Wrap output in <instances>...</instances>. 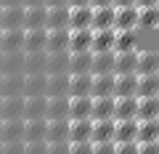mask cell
<instances>
[{
	"mask_svg": "<svg viewBox=\"0 0 159 154\" xmlns=\"http://www.w3.org/2000/svg\"><path fill=\"white\" fill-rule=\"evenodd\" d=\"M159 27V6L138 8V29H157Z\"/></svg>",
	"mask_w": 159,
	"mask_h": 154,
	"instance_id": "obj_39",
	"label": "cell"
},
{
	"mask_svg": "<svg viewBox=\"0 0 159 154\" xmlns=\"http://www.w3.org/2000/svg\"><path fill=\"white\" fill-rule=\"evenodd\" d=\"M69 6H90V0H69Z\"/></svg>",
	"mask_w": 159,
	"mask_h": 154,
	"instance_id": "obj_55",
	"label": "cell"
},
{
	"mask_svg": "<svg viewBox=\"0 0 159 154\" xmlns=\"http://www.w3.org/2000/svg\"><path fill=\"white\" fill-rule=\"evenodd\" d=\"M103 96H114V74H93L90 98H103Z\"/></svg>",
	"mask_w": 159,
	"mask_h": 154,
	"instance_id": "obj_21",
	"label": "cell"
},
{
	"mask_svg": "<svg viewBox=\"0 0 159 154\" xmlns=\"http://www.w3.org/2000/svg\"><path fill=\"white\" fill-rule=\"evenodd\" d=\"M151 6H159V0H135V8H151Z\"/></svg>",
	"mask_w": 159,
	"mask_h": 154,
	"instance_id": "obj_50",
	"label": "cell"
},
{
	"mask_svg": "<svg viewBox=\"0 0 159 154\" xmlns=\"http://www.w3.org/2000/svg\"><path fill=\"white\" fill-rule=\"evenodd\" d=\"M24 154H45V141H34V143H24Z\"/></svg>",
	"mask_w": 159,
	"mask_h": 154,
	"instance_id": "obj_47",
	"label": "cell"
},
{
	"mask_svg": "<svg viewBox=\"0 0 159 154\" xmlns=\"http://www.w3.org/2000/svg\"><path fill=\"white\" fill-rule=\"evenodd\" d=\"M90 120H114V96L93 98V104H90Z\"/></svg>",
	"mask_w": 159,
	"mask_h": 154,
	"instance_id": "obj_20",
	"label": "cell"
},
{
	"mask_svg": "<svg viewBox=\"0 0 159 154\" xmlns=\"http://www.w3.org/2000/svg\"><path fill=\"white\" fill-rule=\"evenodd\" d=\"M24 43V29H0V53H19Z\"/></svg>",
	"mask_w": 159,
	"mask_h": 154,
	"instance_id": "obj_11",
	"label": "cell"
},
{
	"mask_svg": "<svg viewBox=\"0 0 159 154\" xmlns=\"http://www.w3.org/2000/svg\"><path fill=\"white\" fill-rule=\"evenodd\" d=\"M3 74H24V53H3Z\"/></svg>",
	"mask_w": 159,
	"mask_h": 154,
	"instance_id": "obj_37",
	"label": "cell"
},
{
	"mask_svg": "<svg viewBox=\"0 0 159 154\" xmlns=\"http://www.w3.org/2000/svg\"><path fill=\"white\" fill-rule=\"evenodd\" d=\"M114 154H138V141H114Z\"/></svg>",
	"mask_w": 159,
	"mask_h": 154,
	"instance_id": "obj_42",
	"label": "cell"
},
{
	"mask_svg": "<svg viewBox=\"0 0 159 154\" xmlns=\"http://www.w3.org/2000/svg\"><path fill=\"white\" fill-rule=\"evenodd\" d=\"M24 120H0V143H11L21 141Z\"/></svg>",
	"mask_w": 159,
	"mask_h": 154,
	"instance_id": "obj_23",
	"label": "cell"
},
{
	"mask_svg": "<svg viewBox=\"0 0 159 154\" xmlns=\"http://www.w3.org/2000/svg\"><path fill=\"white\" fill-rule=\"evenodd\" d=\"M48 8V6H45ZM45 29H69V6H51L45 11Z\"/></svg>",
	"mask_w": 159,
	"mask_h": 154,
	"instance_id": "obj_6",
	"label": "cell"
},
{
	"mask_svg": "<svg viewBox=\"0 0 159 154\" xmlns=\"http://www.w3.org/2000/svg\"><path fill=\"white\" fill-rule=\"evenodd\" d=\"M45 74H69V53H45Z\"/></svg>",
	"mask_w": 159,
	"mask_h": 154,
	"instance_id": "obj_27",
	"label": "cell"
},
{
	"mask_svg": "<svg viewBox=\"0 0 159 154\" xmlns=\"http://www.w3.org/2000/svg\"><path fill=\"white\" fill-rule=\"evenodd\" d=\"M135 141H159V120H138Z\"/></svg>",
	"mask_w": 159,
	"mask_h": 154,
	"instance_id": "obj_40",
	"label": "cell"
},
{
	"mask_svg": "<svg viewBox=\"0 0 159 154\" xmlns=\"http://www.w3.org/2000/svg\"><path fill=\"white\" fill-rule=\"evenodd\" d=\"M138 138V120H114V141H135Z\"/></svg>",
	"mask_w": 159,
	"mask_h": 154,
	"instance_id": "obj_26",
	"label": "cell"
},
{
	"mask_svg": "<svg viewBox=\"0 0 159 154\" xmlns=\"http://www.w3.org/2000/svg\"><path fill=\"white\" fill-rule=\"evenodd\" d=\"M24 6H0V29H21Z\"/></svg>",
	"mask_w": 159,
	"mask_h": 154,
	"instance_id": "obj_5",
	"label": "cell"
},
{
	"mask_svg": "<svg viewBox=\"0 0 159 154\" xmlns=\"http://www.w3.org/2000/svg\"><path fill=\"white\" fill-rule=\"evenodd\" d=\"M114 120H138V96L114 98Z\"/></svg>",
	"mask_w": 159,
	"mask_h": 154,
	"instance_id": "obj_4",
	"label": "cell"
},
{
	"mask_svg": "<svg viewBox=\"0 0 159 154\" xmlns=\"http://www.w3.org/2000/svg\"><path fill=\"white\" fill-rule=\"evenodd\" d=\"M45 6H24L21 29H45Z\"/></svg>",
	"mask_w": 159,
	"mask_h": 154,
	"instance_id": "obj_18",
	"label": "cell"
},
{
	"mask_svg": "<svg viewBox=\"0 0 159 154\" xmlns=\"http://www.w3.org/2000/svg\"><path fill=\"white\" fill-rule=\"evenodd\" d=\"M103 141H114V120H93L90 143H103Z\"/></svg>",
	"mask_w": 159,
	"mask_h": 154,
	"instance_id": "obj_28",
	"label": "cell"
},
{
	"mask_svg": "<svg viewBox=\"0 0 159 154\" xmlns=\"http://www.w3.org/2000/svg\"><path fill=\"white\" fill-rule=\"evenodd\" d=\"M45 154H69V141H61V143H45Z\"/></svg>",
	"mask_w": 159,
	"mask_h": 154,
	"instance_id": "obj_46",
	"label": "cell"
},
{
	"mask_svg": "<svg viewBox=\"0 0 159 154\" xmlns=\"http://www.w3.org/2000/svg\"><path fill=\"white\" fill-rule=\"evenodd\" d=\"M138 154H159V141H138Z\"/></svg>",
	"mask_w": 159,
	"mask_h": 154,
	"instance_id": "obj_45",
	"label": "cell"
},
{
	"mask_svg": "<svg viewBox=\"0 0 159 154\" xmlns=\"http://www.w3.org/2000/svg\"><path fill=\"white\" fill-rule=\"evenodd\" d=\"M138 96V74H114V98Z\"/></svg>",
	"mask_w": 159,
	"mask_h": 154,
	"instance_id": "obj_14",
	"label": "cell"
},
{
	"mask_svg": "<svg viewBox=\"0 0 159 154\" xmlns=\"http://www.w3.org/2000/svg\"><path fill=\"white\" fill-rule=\"evenodd\" d=\"M24 74H3L0 80V96H21Z\"/></svg>",
	"mask_w": 159,
	"mask_h": 154,
	"instance_id": "obj_31",
	"label": "cell"
},
{
	"mask_svg": "<svg viewBox=\"0 0 159 154\" xmlns=\"http://www.w3.org/2000/svg\"><path fill=\"white\" fill-rule=\"evenodd\" d=\"M138 96H159V74H138Z\"/></svg>",
	"mask_w": 159,
	"mask_h": 154,
	"instance_id": "obj_41",
	"label": "cell"
},
{
	"mask_svg": "<svg viewBox=\"0 0 159 154\" xmlns=\"http://www.w3.org/2000/svg\"><path fill=\"white\" fill-rule=\"evenodd\" d=\"M106 6H114V0H90V8H106Z\"/></svg>",
	"mask_w": 159,
	"mask_h": 154,
	"instance_id": "obj_49",
	"label": "cell"
},
{
	"mask_svg": "<svg viewBox=\"0 0 159 154\" xmlns=\"http://www.w3.org/2000/svg\"><path fill=\"white\" fill-rule=\"evenodd\" d=\"M130 51H138L135 29H114V53H130Z\"/></svg>",
	"mask_w": 159,
	"mask_h": 154,
	"instance_id": "obj_9",
	"label": "cell"
},
{
	"mask_svg": "<svg viewBox=\"0 0 159 154\" xmlns=\"http://www.w3.org/2000/svg\"><path fill=\"white\" fill-rule=\"evenodd\" d=\"M21 120H45V96H27Z\"/></svg>",
	"mask_w": 159,
	"mask_h": 154,
	"instance_id": "obj_15",
	"label": "cell"
},
{
	"mask_svg": "<svg viewBox=\"0 0 159 154\" xmlns=\"http://www.w3.org/2000/svg\"><path fill=\"white\" fill-rule=\"evenodd\" d=\"M21 141H24V143H34V141H45V120H24Z\"/></svg>",
	"mask_w": 159,
	"mask_h": 154,
	"instance_id": "obj_25",
	"label": "cell"
},
{
	"mask_svg": "<svg viewBox=\"0 0 159 154\" xmlns=\"http://www.w3.org/2000/svg\"><path fill=\"white\" fill-rule=\"evenodd\" d=\"M114 29H138V8H114Z\"/></svg>",
	"mask_w": 159,
	"mask_h": 154,
	"instance_id": "obj_19",
	"label": "cell"
},
{
	"mask_svg": "<svg viewBox=\"0 0 159 154\" xmlns=\"http://www.w3.org/2000/svg\"><path fill=\"white\" fill-rule=\"evenodd\" d=\"M127 6H135V0H114V8H127Z\"/></svg>",
	"mask_w": 159,
	"mask_h": 154,
	"instance_id": "obj_51",
	"label": "cell"
},
{
	"mask_svg": "<svg viewBox=\"0 0 159 154\" xmlns=\"http://www.w3.org/2000/svg\"><path fill=\"white\" fill-rule=\"evenodd\" d=\"M24 96H0V120H21Z\"/></svg>",
	"mask_w": 159,
	"mask_h": 154,
	"instance_id": "obj_7",
	"label": "cell"
},
{
	"mask_svg": "<svg viewBox=\"0 0 159 154\" xmlns=\"http://www.w3.org/2000/svg\"><path fill=\"white\" fill-rule=\"evenodd\" d=\"M90 29H114V6L106 8H93V21Z\"/></svg>",
	"mask_w": 159,
	"mask_h": 154,
	"instance_id": "obj_30",
	"label": "cell"
},
{
	"mask_svg": "<svg viewBox=\"0 0 159 154\" xmlns=\"http://www.w3.org/2000/svg\"><path fill=\"white\" fill-rule=\"evenodd\" d=\"M135 74H159V53L138 51L135 53Z\"/></svg>",
	"mask_w": 159,
	"mask_h": 154,
	"instance_id": "obj_8",
	"label": "cell"
},
{
	"mask_svg": "<svg viewBox=\"0 0 159 154\" xmlns=\"http://www.w3.org/2000/svg\"><path fill=\"white\" fill-rule=\"evenodd\" d=\"M93 154H114V141H103V143H93Z\"/></svg>",
	"mask_w": 159,
	"mask_h": 154,
	"instance_id": "obj_48",
	"label": "cell"
},
{
	"mask_svg": "<svg viewBox=\"0 0 159 154\" xmlns=\"http://www.w3.org/2000/svg\"><path fill=\"white\" fill-rule=\"evenodd\" d=\"M93 133V120H69V143L90 141Z\"/></svg>",
	"mask_w": 159,
	"mask_h": 154,
	"instance_id": "obj_22",
	"label": "cell"
},
{
	"mask_svg": "<svg viewBox=\"0 0 159 154\" xmlns=\"http://www.w3.org/2000/svg\"><path fill=\"white\" fill-rule=\"evenodd\" d=\"M24 6H45V0H24Z\"/></svg>",
	"mask_w": 159,
	"mask_h": 154,
	"instance_id": "obj_54",
	"label": "cell"
},
{
	"mask_svg": "<svg viewBox=\"0 0 159 154\" xmlns=\"http://www.w3.org/2000/svg\"><path fill=\"white\" fill-rule=\"evenodd\" d=\"M69 154H93V143H90V141L69 143Z\"/></svg>",
	"mask_w": 159,
	"mask_h": 154,
	"instance_id": "obj_44",
	"label": "cell"
},
{
	"mask_svg": "<svg viewBox=\"0 0 159 154\" xmlns=\"http://www.w3.org/2000/svg\"><path fill=\"white\" fill-rule=\"evenodd\" d=\"M93 43V29H69V48L66 53H88Z\"/></svg>",
	"mask_w": 159,
	"mask_h": 154,
	"instance_id": "obj_3",
	"label": "cell"
},
{
	"mask_svg": "<svg viewBox=\"0 0 159 154\" xmlns=\"http://www.w3.org/2000/svg\"><path fill=\"white\" fill-rule=\"evenodd\" d=\"M138 120H159V96H138Z\"/></svg>",
	"mask_w": 159,
	"mask_h": 154,
	"instance_id": "obj_24",
	"label": "cell"
},
{
	"mask_svg": "<svg viewBox=\"0 0 159 154\" xmlns=\"http://www.w3.org/2000/svg\"><path fill=\"white\" fill-rule=\"evenodd\" d=\"M0 6H24V0H0Z\"/></svg>",
	"mask_w": 159,
	"mask_h": 154,
	"instance_id": "obj_53",
	"label": "cell"
},
{
	"mask_svg": "<svg viewBox=\"0 0 159 154\" xmlns=\"http://www.w3.org/2000/svg\"><path fill=\"white\" fill-rule=\"evenodd\" d=\"M69 141V120H45V143Z\"/></svg>",
	"mask_w": 159,
	"mask_h": 154,
	"instance_id": "obj_12",
	"label": "cell"
},
{
	"mask_svg": "<svg viewBox=\"0 0 159 154\" xmlns=\"http://www.w3.org/2000/svg\"><path fill=\"white\" fill-rule=\"evenodd\" d=\"M0 154H24V141H11V143H0Z\"/></svg>",
	"mask_w": 159,
	"mask_h": 154,
	"instance_id": "obj_43",
	"label": "cell"
},
{
	"mask_svg": "<svg viewBox=\"0 0 159 154\" xmlns=\"http://www.w3.org/2000/svg\"><path fill=\"white\" fill-rule=\"evenodd\" d=\"M90 74H114V53H93Z\"/></svg>",
	"mask_w": 159,
	"mask_h": 154,
	"instance_id": "obj_34",
	"label": "cell"
},
{
	"mask_svg": "<svg viewBox=\"0 0 159 154\" xmlns=\"http://www.w3.org/2000/svg\"><path fill=\"white\" fill-rule=\"evenodd\" d=\"M93 8L90 6H69V29H90Z\"/></svg>",
	"mask_w": 159,
	"mask_h": 154,
	"instance_id": "obj_10",
	"label": "cell"
},
{
	"mask_svg": "<svg viewBox=\"0 0 159 154\" xmlns=\"http://www.w3.org/2000/svg\"><path fill=\"white\" fill-rule=\"evenodd\" d=\"M45 120H69L66 98H45Z\"/></svg>",
	"mask_w": 159,
	"mask_h": 154,
	"instance_id": "obj_38",
	"label": "cell"
},
{
	"mask_svg": "<svg viewBox=\"0 0 159 154\" xmlns=\"http://www.w3.org/2000/svg\"><path fill=\"white\" fill-rule=\"evenodd\" d=\"M24 74H45V51L24 53Z\"/></svg>",
	"mask_w": 159,
	"mask_h": 154,
	"instance_id": "obj_36",
	"label": "cell"
},
{
	"mask_svg": "<svg viewBox=\"0 0 159 154\" xmlns=\"http://www.w3.org/2000/svg\"><path fill=\"white\" fill-rule=\"evenodd\" d=\"M66 48H69V29H51L45 35V53H66Z\"/></svg>",
	"mask_w": 159,
	"mask_h": 154,
	"instance_id": "obj_13",
	"label": "cell"
},
{
	"mask_svg": "<svg viewBox=\"0 0 159 154\" xmlns=\"http://www.w3.org/2000/svg\"><path fill=\"white\" fill-rule=\"evenodd\" d=\"M45 6H69V0H45Z\"/></svg>",
	"mask_w": 159,
	"mask_h": 154,
	"instance_id": "obj_52",
	"label": "cell"
},
{
	"mask_svg": "<svg viewBox=\"0 0 159 154\" xmlns=\"http://www.w3.org/2000/svg\"><path fill=\"white\" fill-rule=\"evenodd\" d=\"M93 53H69V74H90Z\"/></svg>",
	"mask_w": 159,
	"mask_h": 154,
	"instance_id": "obj_32",
	"label": "cell"
},
{
	"mask_svg": "<svg viewBox=\"0 0 159 154\" xmlns=\"http://www.w3.org/2000/svg\"><path fill=\"white\" fill-rule=\"evenodd\" d=\"M45 29H24V43L21 53H40L45 51Z\"/></svg>",
	"mask_w": 159,
	"mask_h": 154,
	"instance_id": "obj_17",
	"label": "cell"
},
{
	"mask_svg": "<svg viewBox=\"0 0 159 154\" xmlns=\"http://www.w3.org/2000/svg\"><path fill=\"white\" fill-rule=\"evenodd\" d=\"M90 53H114V29H93Z\"/></svg>",
	"mask_w": 159,
	"mask_h": 154,
	"instance_id": "obj_16",
	"label": "cell"
},
{
	"mask_svg": "<svg viewBox=\"0 0 159 154\" xmlns=\"http://www.w3.org/2000/svg\"><path fill=\"white\" fill-rule=\"evenodd\" d=\"M90 96H69L66 98V117L69 120H90Z\"/></svg>",
	"mask_w": 159,
	"mask_h": 154,
	"instance_id": "obj_1",
	"label": "cell"
},
{
	"mask_svg": "<svg viewBox=\"0 0 159 154\" xmlns=\"http://www.w3.org/2000/svg\"><path fill=\"white\" fill-rule=\"evenodd\" d=\"M135 53H114V74H135Z\"/></svg>",
	"mask_w": 159,
	"mask_h": 154,
	"instance_id": "obj_35",
	"label": "cell"
},
{
	"mask_svg": "<svg viewBox=\"0 0 159 154\" xmlns=\"http://www.w3.org/2000/svg\"><path fill=\"white\" fill-rule=\"evenodd\" d=\"M90 85L93 74H69V96H90Z\"/></svg>",
	"mask_w": 159,
	"mask_h": 154,
	"instance_id": "obj_29",
	"label": "cell"
},
{
	"mask_svg": "<svg viewBox=\"0 0 159 154\" xmlns=\"http://www.w3.org/2000/svg\"><path fill=\"white\" fill-rule=\"evenodd\" d=\"M21 96H45V74H24Z\"/></svg>",
	"mask_w": 159,
	"mask_h": 154,
	"instance_id": "obj_33",
	"label": "cell"
},
{
	"mask_svg": "<svg viewBox=\"0 0 159 154\" xmlns=\"http://www.w3.org/2000/svg\"><path fill=\"white\" fill-rule=\"evenodd\" d=\"M0 80H3V74H0Z\"/></svg>",
	"mask_w": 159,
	"mask_h": 154,
	"instance_id": "obj_56",
	"label": "cell"
},
{
	"mask_svg": "<svg viewBox=\"0 0 159 154\" xmlns=\"http://www.w3.org/2000/svg\"><path fill=\"white\" fill-rule=\"evenodd\" d=\"M69 96V74H45V98Z\"/></svg>",
	"mask_w": 159,
	"mask_h": 154,
	"instance_id": "obj_2",
	"label": "cell"
}]
</instances>
